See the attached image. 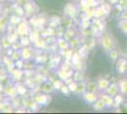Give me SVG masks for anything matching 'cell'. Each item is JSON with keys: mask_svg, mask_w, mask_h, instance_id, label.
Instances as JSON below:
<instances>
[{"mask_svg": "<svg viewBox=\"0 0 127 114\" xmlns=\"http://www.w3.org/2000/svg\"><path fill=\"white\" fill-rule=\"evenodd\" d=\"M121 28L123 30L124 33H127V21H123L122 23H121Z\"/></svg>", "mask_w": 127, "mask_h": 114, "instance_id": "obj_3", "label": "cell"}, {"mask_svg": "<svg viewBox=\"0 0 127 114\" xmlns=\"http://www.w3.org/2000/svg\"><path fill=\"white\" fill-rule=\"evenodd\" d=\"M103 41L104 42H102V45H103V47H104V49H108L109 47H111V39L109 37H107V36H105L104 37V39H103Z\"/></svg>", "mask_w": 127, "mask_h": 114, "instance_id": "obj_1", "label": "cell"}, {"mask_svg": "<svg viewBox=\"0 0 127 114\" xmlns=\"http://www.w3.org/2000/svg\"><path fill=\"white\" fill-rule=\"evenodd\" d=\"M121 87H122V92L126 93L127 92V82L125 81V83H124V82H122V83H121Z\"/></svg>", "mask_w": 127, "mask_h": 114, "instance_id": "obj_2", "label": "cell"}]
</instances>
